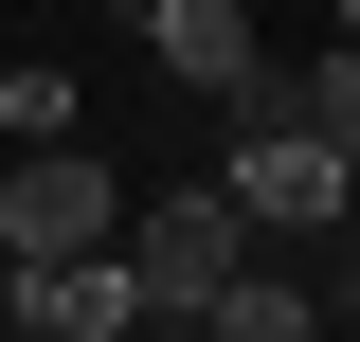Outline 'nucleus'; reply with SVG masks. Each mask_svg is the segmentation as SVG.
<instances>
[{
    "mask_svg": "<svg viewBox=\"0 0 360 342\" xmlns=\"http://www.w3.org/2000/svg\"><path fill=\"white\" fill-rule=\"evenodd\" d=\"M217 180H234V216H252V234H342V144L288 108V72H252V90H234Z\"/></svg>",
    "mask_w": 360,
    "mask_h": 342,
    "instance_id": "1",
    "label": "nucleus"
},
{
    "mask_svg": "<svg viewBox=\"0 0 360 342\" xmlns=\"http://www.w3.org/2000/svg\"><path fill=\"white\" fill-rule=\"evenodd\" d=\"M234 253H252L234 180H162V198H127V270H144V324H198V306L234 289Z\"/></svg>",
    "mask_w": 360,
    "mask_h": 342,
    "instance_id": "2",
    "label": "nucleus"
},
{
    "mask_svg": "<svg viewBox=\"0 0 360 342\" xmlns=\"http://www.w3.org/2000/svg\"><path fill=\"white\" fill-rule=\"evenodd\" d=\"M108 234H127V163H108V144H18V163H0V270L18 253H108Z\"/></svg>",
    "mask_w": 360,
    "mask_h": 342,
    "instance_id": "3",
    "label": "nucleus"
},
{
    "mask_svg": "<svg viewBox=\"0 0 360 342\" xmlns=\"http://www.w3.org/2000/svg\"><path fill=\"white\" fill-rule=\"evenodd\" d=\"M0 306H18L37 342H127V324H144V270H127V234H108V253H18Z\"/></svg>",
    "mask_w": 360,
    "mask_h": 342,
    "instance_id": "4",
    "label": "nucleus"
},
{
    "mask_svg": "<svg viewBox=\"0 0 360 342\" xmlns=\"http://www.w3.org/2000/svg\"><path fill=\"white\" fill-rule=\"evenodd\" d=\"M144 54H162L198 108H234V90L270 72V37H252V0H144Z\"/></svg>",
    "mask_w": 360,
    "mask_h": 342,
    "instance_id": "5",
    "label": "nucleus"
},
{
    "mask_svg": "<svg viewBox=\"0 0 360 342\" xmlns=\"http://www.w3.org/2000/svg\"><path fill=\"white\" fill-rule=\"evenodd\" d=\"M198 324H217V342H288V324H307V289H270V270H252V253H234V289H217V306H198Z\"/></svg>",
    "mask_w": 360,
    "mask_h": 342,
    "instance_id": "6",
    "label": "nucleus"
},
{
    "mask_svg": "<svg viewBox=\"0 0 360 342\" xmlns=\"http://www.w3.org/2000/svg\"><path fill=\"white\" fill-rule=\"evenodd\" d=\"M288 108H307V127L360 163V37H342V54H307V72H288Z\"/></svg>",
    "mask_w": 360,
    "mask_h": 342,
    "instance_id": "7",
    "label": "nucleus"
},
{
    "mask_svg": "<svg viewBox=\"0 0 360 342\" xmlns=\"http://www.w3.org/2000/svg\"><path fill=\"white\" fill-rule=\"evenodd\" d=\"M0 127L54 144V127H72V72H54V54H18V72H0Z\"/></svg>",
    "mask_w": 360,
    "mask_h": 342,
    "instance_id": "8",
    "label": "nucleus"
},
{
    "mask_svg": "<svg viewBox=\"0 0 360 342\" xmlns=\"http://www.w3.org/2000/svg\"><path fill=\"white\" fill-rule=\"evenodd\" d=\"M342 253H360V163H342Z\"/></svg>",
    "mask_w": 360,
    "mask_h": 342,
    "instance_id": "9",
    "label": "nucleus"
},
{
    "mask_svg": "<svg viewBox=\"0 0 360 342\" xmlns=\"http://www.w3.org/2000/svg\"><path fill=\"white\" fill-rule=\"evenodd\" d=\"M0 163H18V127H0Z\"/></svg>",
    "mask_w": 360,
    "mask_h": 342,
    "instance_id": "10",
    "label": "nucleus"
},
{
    "mask_svg": "<svg viewBox=\"0 0 360 342\" xmlns=\"http://www.w3.org/2000/svg\"><path fill=\"white\" fill-rule=\"evenodd\" d=\"M108 18H144V0H108Z\"/></svg>",
    "mask_w": 360,
    "mask_h": 342,
    "instance_id": "11",
    "label": "nucleus"
},
{
    "mask_svg": "<svg viewBox=\"0 0 360 342\" xmlns=\"http://www.w3.org/2000/svg\"><path fill=\"white\" fill-rule=\"evenodd\" d=\"M342 37H360V0H342Z\"/></svg>",
    "mask_w": 360,
    "mask_h": 342,
    "instance_id": "12",
    "label": "nucleus"
},
{
    "mask_svg": "<svg viewBox=\"0 0 360 342\" xmlns=\"http://www.w3.org/2000/svg\"><path fill=\"white\" fill-rule=\"evenodd\" d=\"M342 324H360V289H342Z\"/></svg>",
    "mask_w": 360,
    "mask_h": 342,
    "instance_id": "13",
    "label": "nucleus"
}]
</instances>
